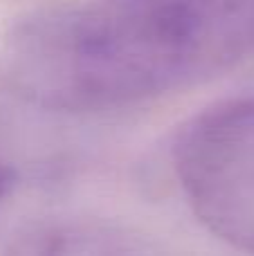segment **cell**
<instances>
[{
  "mask_svg": "<svg viewBox=\"0 0 254 256\" xmlns=\"http://www.w3.org/2000/svg\"><path fill=\"white\" fill-rule=\"evenodd\" d=\"M254 52V0H72L18 18L4 43L16 90L61 112L151 102Z\"/></svg>",
  "mask_w": 254,
  "mask_h": 256,
  "instance_id": "6da1fadb",
  "label": "cell"
},
{
  "mask_svg": "<svg viewBox=\"0 0 254 256\" xmlns=\"http://www.w3.org/2000/svg\"><path fill=\"white\" fill-rule=\"evenodd\" d=\"M171 158L205 230L254 254V97L218 102L187 120L176 132Z\"/></svg>",
  "mask_w": 254,
  "mask_h": 256,
  "instance_id": "7a4b0ae2",
  "label": "cell"
},
{
  "mask_svg": "<svg viewBox=\"0 0 254 256\" xmlns=\"http://www.w3.org/2000/svg\"><path fill=\"white\" fill-rule=\"evenodd\" d=\"M2 256H122L115 236L81 222H38L22 230Z\"/></svg>",
  "mask_w": 254,
  "mask_h": 256,
  "instance_id": "3957f363",
  "label": "cell"
},
{
  "mask_svg": "<svg viewBox=\"0 0 254 256\" xmlns=\"http://www.w3.org/2000/svg\"><path fill=\"white\" fill-rule=\"evenodd\" d=\"M14 184H16V171L0 162V200L7 198L9 191L14 189Z\"/></svg>",
  "mask_w": 254,
  "mask_h": 256,
  "instance_id": "277c9868",
  "label": "cell"
}]
</instances>
